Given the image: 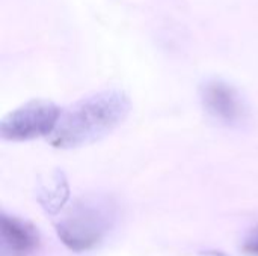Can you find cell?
<instances>
[{
  "mask_svg": "<svg viewBox=\"0 0 258 256\" xmlns=\"http://www.w3.org/2000/svg\"><path fill=\"white\" fill-rule=\"evenodd\" d=\"M130 107V98L121 89H106L88 95L62 112L50 134V143L57 149L91 145L119 127Z\"/></svg>",
  "mask_w": 258,
  "mask_h": 256,
  "instance_id": "6da1fadb",
  "label": "cell"
},
{
  "mask_svg": "<svg viewBox=\"0 0 258 256\" xmlns=\"http://www.w3.org/2000/svg\"><path fill=\"white\" fill-rule=\"evenodd\" d=\"M113 219V204L103 198L77 201L73 210L56 225L57 235L67 247L76 252L94 247Z\"/></svg>",
  "mask_w": 258,
  "mask_h": 256,
  "instance_id": "7a4b0ae2",
  "label": "cell"
},
{
  "mask_svg": "<svg viewBox=\"0 0 258 256\" xmlns=\"http://www.w3.org/2000/svg\"><path fill=\"white\" fill-rule=\"evenodd\" d=\"M62 115V110L48 100H32L8 113L0 122V134L5 140L24 142L50 136Z\"/></svg>",
  "mask_w": 258,
  "mask_h": 256,
  "instance_id": "3957f363",
  "label": "cell"
},
{
  "mask_svg": "<svg viewBox=\"0 0 258 256\" xmlns=\"http://www.w3.org/2000/svg\"><path fill=\"white\" fill-rule=\"evenodd\" d=\"M206 113L225 127L237 128L248 122L249 107L240 91L225 80H207L200 91Z\"/></svg>",
  "mask_w": 258,
  "mask_h": 256,
  "instance_id": "277c9868",
  "label": "cell"
},
{
  "mask_svg": "<svg viewBox=\"0 0 258 256\" xmlns=\"http://www.w3.org/2000/svg\"><path fill=\"white\" fill-rule=\"evenodd\" d=\"M38 246L39 235L30 223L2 216V256H30Z\"/></svg>",
  "mask_w": 258,
  "mask_h": 256,
  "instance_id": "5b68a950",
  "label": "cell"
},
{
  "mask_svg": "<svg viewBox=\"0 0 258 256\" xmlns=\"http://www.w3.org/2000/svg\"><path fill=\"white\" fill-rule=\"evenodd\" d=\"M68 199V186L62 172H53L39 186V202L50 213L59 211Z\"/></svg>",
  "mask_w": 258,
  "mask_h": 256,
  "instance_id": "8992f818",
  "label": "cell"
},
{
  "mask_svg": "<svg viewBox=\"0 0 258 256\" xmlns=\"http://www.w3.org/2000/svg\"><path fill=\"white\" fill-rule=\"evenodd\" d=\"M243 250L248 255L258 256V226L251 232V235L246 238V241L243 244Z\"/></svg>",
  "mask_w": 258,
  "mask_h": 256,
  "instance_id": "52a82bcc",
  "label": "cell"
}]
</instances>
